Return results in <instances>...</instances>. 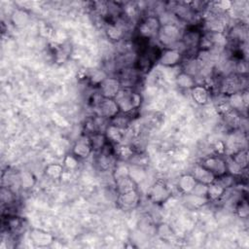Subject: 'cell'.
<instances>
[{
	"label": "cell",
	"instance_id": "6da1fadb",
	"mask_svg": "<svg viewBox=\"0 0 249 249\" xmlns=\"http://www.w3.org/2000/svg\"><path fill=\"white\" fill-rule=\"evenodd\" d=\"M121 113L131 114L132 111L137 110L142 102L141 95L133 88H122L115 96Z\"/></svg>",
	"mask_w": 249,
	"mask_h": 249
},
{
	"label": "cell",
	"instance_id": "7a4b0ae2",
	"mask_svg": "<svg viewBox=\"0 0 249 249\" xmlns=\"http://www.w3.org/2000/svg\"><path fill=\"white\" fill-rule=\"evenodd\" d=\"M182 35L183 31L177 23H165L160 25L157 39L163 49L174 48L181 42Z\"/></svg>",
	"mask_w": 249,
	"mask_h": 249
},
{
	"label": "cell",
	"instance_id": "3957f363",
	"mask_svg": "<svg viewBox=\"0 0 249 249\" xmlns=\"http://www.w3.org/2000/svg\"><path fill=\"white\" fill-rule=\"evenodd\" d=\"M160 21L157 16H148L145 18L138 26L139 37L150 40L157 37L160 27Z\"/></svg>",
	"mask_w": 249,
	"mask_h": 249
},
{
	"label": "cell",
	"instance_id": "277c9868",
	"mask_svg": "<svg viewBox=\"0 0 249 249\" xmlns=\"http://www.w3.org/2000/svg\"><path fill=\"white\" fill-rule=\"evenodd\" d=\"M199 163L210 172H212L216 178L228 172L226 159L218 154L215 156H208L202 159Z\"/></svg>",
	"mask_w": 249,
	"mask_h": 249
},
{
	"label": "cell",
	"instance_id": "5b68a950",
	"mask_svg": "<svg viewBox=\"0 0 249 249\" xmlns=\"http://www.w3.org/2000/svg\"><path fill=\"white\" fill-rule=\"evenodd\" d=\"M184 53L177 47L163 49L160 53L159 62L165 67H175L183 60Z\"/></svg>",
	"mask_w": 249,
	"mask_h": 249
},
{
	"label": "cell",
	"instance_id": "8992f818",
	"mask_svg": "<svg viewBox=\"0 0 249 249\" xmlns=\"http://www.w3.org/2000/svg\"><path fill=\"white\" fill-rule=\"evenodd\" d=\"M147 196L154 203H163L171 196V191L162 181H157L150 187Z\"/></svg>",
	"mask_w": 249,
	"mask_h": 249
},
{
	"label": "cell",
	"instance_id": "52a82bcc",
	"mask_svg": "<svg viewBox=\"0 0 249 249\" xmlns=\"http://www.w3.org/2000/svg\"><path fill=\"white\" fill-rule=\"evenodd\" d=\"M202 31L197 29H189L183 31L181 44L185 49V53L187 52H195L199 50V45L202 37Z\"/></svg>",
	"mask_w": 249,
	"mask_h": 249
},
{
	"label": "cell",
	"instance_id": "ba28073f",
	"mask_svg": "<svg viewBox=\"0 0 249 249\" xmlns=\"http://www.w3.org/2000/svg\"><path fill=\"white\" fill-rule=\"evenodd\" d=\"M97 109V116L111 120L121 113L120 108L114 98L103 97L99 104L95 107Z\"/></svg>",
	"mask_w": 249,
	"mask_h": 249
},
{
	"label": "cell",
	"instance_id": "9c48e42d",
	"mask_svg": "<svg viewBox=\"0 0 249 249\" xmlns=\"http://www.w3.org/2000/svg\"><path fill=\"white\" fill-rule=\"evenodd\" d=\"M140 202V197L137 190L129 191L123 194H118L117 203L120 208L124 210H131L138 206Z\"/></svg>",
	"mask_w": 249,
	"mask_h": 249
},
{
	"label": "cell",
	"instance_id": "30bf717a",
	"mask_svg": "<svg viewBox=\"0 0 249 249\" xmlns=\"http://www.w3.org/2000/svg\"><path fill=\"white\" fill-rule=\"evenodd\" d=\"M99 92L105 98H115L119 90L122 89L121 83L117 77H107L99 85Z\"/></svg>",
	"mask_w": 249,
	"mask_h": 249
},
{
	"label": "cell",
	"instance_id": "8fae6325",
	"mask_svg": "<svg viewBox=\"0 0 249 249\" xmlns=\"http://www.w3.org/2000/svg\"><path fill=\"white\" fill-rule=\"evenodd\" d=\"M92 153L90 140L88 134L80 137L72 148V154L78 159H86Z\"/></svg>",
	"mask_w": 249,
	"mask_h": 249
},
{
	"label": "cell",
	"instance_id": "7c38bea8",
	"mask_svg": "<svg viewBox=\"0 0 249 249\" xmlns=\"http://www.w3.org/2000/svg\"><path fill=\"white\" fill-rule=\"evenodd\" d=\"M191 174L193 175V177L196 179L197 183L204 184L207 186L212 184L216 179L215 175L212 172H210L208 169L203 167L200 163L195 164V166L191 171Z\"/></svg>",
	"mask_w": 249,
	"mask_h": 249
},
{
	"label": "cell",
	"instance_id": "4fadbf2b",
	"mask_svg": "<svg viewBox=\"0 0 249 249\" xmlns=\"http://www.w3.org/2000/svg\"><path fill=\"white\" fill-rule=\"evenodd\" d=\"M29 237L31 241L36 246H39V247H46L53 242V236L51 233L38 229H33L30 231Z\"/></svg>",
	"mask_w": 249,
	"mask_h": 249
},
{
	"label": "cell",
	"instance_id": "5bb4252c",
	"mask_svg": "<svg viewBox=\"0 0 249 249\" xmlns=\"http://www.w3.org/2000/svg\"><path fill=\"white\" fill-rule=\"evenodd\" d=\"M191 92H192L193 99L198 105H205L208 102V100H209L210 92H209L208 87H206L205 85L196 84L191 89Z\"/></svg>",
	"mask_w": 249,
	"mask_h": 249
},
{
	"label": "cell",
	"instance_id": "9a60e30c",
	"mask_svg": "<svg viewBox=\"0 0 249 249\" xmlns=\"http://www.w3.org/2000/svg\"><path fill=\"white\" fill-rule=\"evenodd\" d=\"M124 131H125V129H122L116 125L109 124L104 133L106 135L107 140L110 143L118 145V144H122V142L124 138V134H125Z\"/></svg>",
	"mask_w": 249,
	"mask_h": 249
},
{
	"label": "cell",
	"instance_id": "2e32d148",
	"mask_svg": "<svg viewBox=\"0 0 249 249\" xmlns=\"http://www.w3.org/2000/svg\"><path fill=\"white\" fill-rule=\"evenodd\" d=\"M196 183L197 182L196 181V179L193 177V175L191 173L184 174L179 178V180L177 182V187L183 195H187V194H191L193 192Z\"/></svg>",
	"mask_w": 249,
	"mask_h": 249
},
{
	"label": "cell",
	"instance_id": "e0dca14e",
	"mask_svg": "<svg viewBox=\"0 0 249 249\" xmlns=\"http://www.w3.org/2000/svg\"><path fill=\"white\" fill-rule=\"evenodd\" d=\"M115 183H116V190L118 194H123L129 191L137 190L136 182L129 175L115 180Z\"/></svg>",
	"mask_w": 249,
	"mask_h": 249
},
{
	"label": "cell",
	"instance_id": "ac0fdd59",
	"mask_svg": "<svg viewBox=\"0 0 249 249\" xmlns=\"http://www.w3.org/2000/svg\"><path fill=\"white\" fill-rule=\"evenodd\" d=\"M175 82H176V85L183 89H192L196 85V78L184 71L180 72L176 76Z\"/></svg>",
	"mask_w": 249,
	"mask_h": 249
},
{
	"label": "cell",
	"instance_id": "d6986e66",
	"mask_svg": "<svg viewBox=\"0 0 249 249\" xmlns=\"http://www.w3.org/2000/svg\"><path fill=\"white\" fill-rule=\"evenodd\" d=\"M89 137L90 140L92 152H95V153L99 152L105 146V144L108 142L104 132H94V133L89 134Z\"/></svg>",
	"mask_w": 249,
	"mask_h": 249
},
{
	"label": "cell",
	"instance_id": "ffe728a7",
	"mask_svg": "<svg viewBox=\"0 0 249 249\" xmlns=\"http://www.w3.org/2000/svg\"><path fill=\"white\" fill-rule=\"evenodd\" d=\"M208 198L206 196H199L195 194H187L185 195V202L187 206L191 208H199L208 202Z\"/></svg>",
	"mask_w": 249,
	"mask_h": 249
},
{
	"label": "cell",
	"instance_id": "44dd1931",
	"mask_svg": "<svg viewBox=\"0 0 249 249\" xmlns=\"http://www.w3.org/2000/svg\"><path fill=\"white\" fill-rule=\"evenodd\" d=\"M29 20V15L25 10L17 9L12 15V22L17 27H23Z\"/></svg>",
	"mask_w": 249,
	"mask_h": 249
},
{
	"label": "cell",
	"instance_id": "7402d4cb",
	"mask_svg": "<svg viewBox=\"0 0 249 249\" xmlns=\"http://www.w3.org/2000/svg\"><path fill=\"white\" fill-rule=\"evenodd\" d=\"M225 192V189H223L220 185H218L216 182H213L212 184L207 186V198L210 201H216L219 200L223 194Z\"/></svg>",
	"mask_w": 249,
	"mask_h": 249
},
{
	"label": "cell",
	"instance_id": "603a6c76",
	"mask_svg": "<svg viewBox=\"0 0 249 249\" xmlns=\"http://www.w3.org/2000/svg\"><path fill=\"white\" fill-rule=\"evenodd\" d=\"M106 34L111 40L119 41L124 36V30L119 24H117V22H112L108 24L106 28Z\"/></svg>",
	"mask_w": 249,
	"mask_h": 249
},
{
	"label": "cell",
	"instance_id": "cb8c5ba5",
	"mask_svg": "<svg viewBox=\"0 0 249 249\" xmlns=\"http://www.w3.org/2000/svg\"><path fill=\"white\" fill-rule=\"evenodd\" d=\"M64 172L63 165L58 163H52L47 165L45 168V173L47 176H49L52 179H59L61 178L62 174Z\"/></svg>",
	"mask_w": 249,
	"mask_h": 249
},
{
	"label": "cell",
	"instance_id": "d4e9b609",
	"mask_svg": "<svg viewBox=\"0 0 249 249\" xmlns=\"http://www.w3.org/2000/svg\"><path fill=\"white\" fill-rule=\"evenodd\" d=\"M218 185H220L223 189H231L233 188L235 184V176L230 174V173H225L224 175H221L215 179V181Z\"/></svg>",
	"mask_w": 249,
	"mask_h": 249
},
{
	"label": "cell",
	"instance_id": "484cf974",
	"mask_svg": "<svg viewBox=\"0 0 249 249\" xmlns=\"http://www.w3.org/2000/svg\"><path fill=\"white\" fill-rule=\"evenodd\" d=\"M231 159L243 169H246L247 162H248V153L247 149H239L235 153L231 156Z\"/></svg>",
	"mask_w": 249,
	"mask_h": 249
},
{
	"label": "cell",
	"instance_id": "4316f807",
	"mask_svg": "<svg viewBox=\"0 0 249 249\" xmlns=\"http://www.w3.org/2000/svg\"><path fill=\"white\" fill-rule=\"evenodd\" d=\"M34 183H35V179L32 173L24 171L18 174V185L22 189H29L34 185Z\"/></svg>",
	"mask_w": 249,
	"mask_h": 249
},
{
	"label": "cell",
	"instance_id": "83f0119b",
	"mask_svg": "<svg viewBox=\"0 0 249 249\" xmlns=\"http://www.w3.org/2000/svg\"><path fill=\"white\" fill-rule=\"evenodd\" d=\"M236 213L240 218H247L249 214V208H248V203L245 198L240 197L239 200L236 202L235 205Z\"/></svg>",
	"mask_w": 249,
	"mask_h": 249
},
{
	"label": "cell",
	"instance_id": "f1b7e54d",
	"mask_svg": "<svg viewBox=\"0 0 249 249\" xmlns=\"http://www.w3.org/2000/svg\"><path fill=\"white\" fill-rule=\"evenodd\" d=\"M78 158L76 156H74L73 154L71 155H67L65 156L64 160H63V165L68 168V169H74L77 167L78 165Z\"/></svg>",
	"mask_w": 249,
	"mask_h": 249
},
{
	"label": "cell",
	"instance_id": "f546056e",
	"mask_svg": "<svg viewBox=\"0 0 249 249\" xmlns=\"http://www.w3.org/2000/svg\"><path fill=\"white\" fill-rule=\"evenodd\" d=\"M158 234L161 237V238H169L172 236L173 231L171 230V228L166 225V224H161L160 225V227L158 228Z\"/></svg>",
	"mask_w": 249,
	"mask_h": 249
}]
</instances>
